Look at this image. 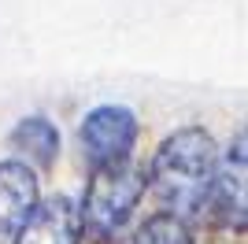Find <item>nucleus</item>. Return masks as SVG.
<instances>
[{
	"label": "nucleus",
	"mask_w": 248,
	"mask_h": 244,
	"mask_svg": "<svg viewBox=\"0 0 248 244\" xmlns=\"http://www.w3.org/2000/svg\"><path fill=\"white\" fill-rule=\"evenodd\" d=\"M218 167V148L215 137L204 126H182L167 137L152 155V193L167 214L174 218H189L211 196V182H215Z\"/></svg>",
	"instance_id": "nucleus-1"
},
{
	"label": "nucleus",
	"mask_w": 248,
	"mask_h": 244,
	"mask_svg": "<svg viewBox=\"0 0 248 244\" xmlns=\"http://www.w3.org/2000/svg\"><path fill=\"white\" fill-rule=\"evenodd\" d=\"M78 141L93 167L130 159V148L137 141V115L123 104H100L82 119Z\"/></svg>",
	"instance_id": "nucleus-3"
},
{
	"label": "nucleus",
	"mask_w": 248,
	"mask_h": 244,
	"mask_svg": "<svg viewBox=\"0 0 248 244\" xmlns=\"http://www.w3.org/2000/svg\"><path fill=\"white\" fill-rule=\"evenodd\" d=\"M130 244H193V237H189L186 218H174V214L159 211L137 229Z\"/></svg>",
	"instance_id": "nucleus-8"
},
{
	"label": "nucleus",
	"mask_w": 248,
	"mask_h": 244,
	"mask_svg": "<svg viewBox=\"0 0 248 244\" xmlns=\"http://www.w3.org/2000/svg\"><path fill=\"white\" fill-rule=\"evenodd\" d=\"M11 148L22 152V163L52 167L56 155H60V130H56L48 119H41V115H30V119L15 122V130H11Z\"/></svg>",
	"instance_id": "nucleus-7"
},
{
	"label": "nucleus",
	"mask_w": 248,
	"mask_h": 244,
	"mask_svg": "<svg viewBox=\"0 0 248 244\" xmlns=\"http://www.w3.org/2000/svg\"><path fill=\"white\" fill-rule=\"evenodd\" d=\"M41 203V185L37 174L22 159H4L0 163V237H15L33 207Z\"/></svg>",
	"instance_id": "nucleus-4"
},
{
	"label": "nucleus",
	"mask_w": 248,
	"mask_h": 244,
	"mask_svg": "<svg viewBox=\"0 0 248 244\" xmlns=\"http://www.w3.org/2000/svg\"><path fill=\"white\" fill-rule=\"evenodd\" d=\"M145 185H148V178L134 159L93 167V178H89L85 196H82L78 222L93 237H100V241L115 237L130 222V214L137 211V203L145 196Z\"/></svg>",
	"instance_id": "nucleus-2"
},
{
	"label": "nucleus",
	"mask_w": 248,
	"mask_h": 244,
	"mask_svg": "<svg viewBox=\"0 0 248 244\" xmlns=\"http://www.w3.org/2000/svg\"><path fill=\"white\" fill-rule=\"evenodd\" d=\"M207 203H215V211L222 222L245 226V130L233 137L226 155L215 167V182H211V196Z\"/></svg>",
	"instance_id": "nucleus-6"
},
{
	"label": "nucleus",
	"mask_w": 248,
	"mask_h": 244,
	"mask_svg": "<svg viewBox=\"0 0 248 244\" xmlns=\"http://www.w3.org/2000/svg\"><path fill=\"white\" fill-rule=\"evenodd\" d=\"M82 222L67 196H52L37 203L33 214L15 229V244H78Z\"/></svg>",
	"instance_id": "nucleus-5"
}]
</instances>
